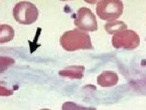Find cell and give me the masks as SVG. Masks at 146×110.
<instances>
[{
  "mask_svg": "<svg viewBox=\"0 0 146 110\" xmlns=\"http://www.w3.org/2000/svg\"><path fill=\"white\" fill-rule=\"evenodd\" d=\"M74 24L85 31H94L98 29L96 16L91 10L87 7H81L77 10L74 18Z\"/></svg>",
  "mask_w": 146,
  "mask_h": 110,
  "instance_id": "obj_5",
  "label": "cell"
},
{
  "mask_svg": "<svg viewBox=\"0 0 146 110\" xmlns=\"http://www.w3.org/2000/svg\"><path fill=\"white\" fill-rule=\"evenodd\" d=\"M106 32L110 35H115L119 31L127 29V25L121 21H111L107 22L105 25Z\"/></svg>",
  "mask_w": 146,
  "mask_h": 110,
  "instance_id": "obj_8",
  "label": "cell"
},
{
  "mask_svg": "<svg viewBox=\"0 0 146 110\" xmlns=\"http://www.w3.org/2000/svg\"><path fill=\"white\" fill-rule=\"evenodd\" d=\"M61 1H67V0H61Z\"/></svg>",
  "mask_w": 146,
  "mask_h": 110,
  "instance_id": "obj_15",
  "label": "cell"
},
{
  "mask_svg": "<svg viewBox=\"0 0 146 110\" xmlns=\"http://www.w3.org/2000/svg\"><path fill=\"white\" fill-rule=\"evenodd\" d=\"M84 1L85 2H86L87 3L94 4H96V3H97L98 1V0H84Z\"/></svg>",
  "mask_w": 146,
  "mask_h": 110,
  "instance_id": "obj_13",
  "label": "cell"
},
{
  "mask_svg": "<svg viewBox=\"0 0 146 110\" xmlns=\"http://www.w3.org/2000/svg\"><path fill=\"white\" fill-rule=\"evenodd\" d=\"M15 31L12 26L7 24L0 25V44L6 43L13 39Z\"/></svg>",
  "mask_w": 146,
  "mask_h": 110,
  "instance_id": "obj_9",
  "label": "cell"
},
{
  "mask_svg": "<svg viewBox=\"0 0 146 110\" xmlns=\"http://www.w3.org/2000/svg\"><path fill=\"white\" fill-rule=\"evenodd\" d=\"M118 76L117 73L111 71H106L97 77V83L103 87H111L117 85Z\"/></svg>",
  "mask_w": 146,
  "mask_h": 110,
  "instance_id": "obj_6",
  "label": "cell"
},
{
  "mask_svg": "<svg viewBox=\"0 0 146 110\" xmlns=\"http://www.w3.org/2000/svg\"><path fill=\"white\" fill-rule=\"evenodd\" d=\"M15 64V59L7 56H0V73L7 70Z\"/></svg>",
  "mask_w": 146,
  "mask_h": 110,
  "instance_id": "obj_11",
  "label": "cell"
},
{
  "mask_svg": "<svg viewBox=\"0 0 146 110\" xmlns=\"http://www.w3.org/2000/svg\"><path fill=\"white\" fill-rule=\"evenodd\" d=\"M85 67L82 65L68 67L59 72L60 76L72 79H81L84 76Z\"/></svg>",
  "mask_w": 146,
  "mask_h": 110,
  "instance_id": "obj_7",
  "label": "cell"
},
{
  "mask_svg": "<svg viewBox=\"0 0 146 110\" xmlns=\"http://www.w3.org/2000/svg\"><path fill=\"white\" fill-rule=\"evenodd\" d=\"M60 43L68 51L94 49L89 34L79 29L66 31L61 36Z\"/></svg>",
  "mask_w": 146,
  "mask_h": 110,
  "instance_id": "obj_1",
  "label": "cell"
},
{
  "mask_svg": "<svg viewBox=\"0 0 146 110\" xmlns=\"http://www.w3.org/2000/svg\"><path fill=\"white\" fill-rule=\"evenodd\" d=\"M62 110H97L94 107H85L79 105L72 102H65L62 107Z\"/></svg>",
  "mask_w": 146,
  "mask_h": 110,
  "instance_id": "obj_10",
  "label": "cell"
},
{
  "mask_svg": "<svg viewBox=\"0 0 146 110\" xmlns=\"http://www.w3.org/2000/svg\"><path fill=\"white\" fill-rule=\"evenodd\" d=\"M123 4L121 0H100L97 4L96 13L103 20L114 21L122 15Z\"/></svg>",
  "mask_w": 146,
  "mask_h": 110,
  "instance_id": "obj_3",
  "label": "cell"
},
{
  "mask_svg": "<svg viewBox=\"0 0 146 110\" xmlns=\"http://www.w3.org/2000/svg\"><path fill=\"white\" fill-rule=\"evenodd\" d=\"M13 91L0 84V96H10L13 95Z\"/></svg>",
  "mask_w": 146,
  "mask_h": 110,
  "instance_id": "obj_12",
  "label": "cell"
},
{
  "mask_svg": "<svg viewBox=\"0 0 146 110\" xmlns=\"http://www.w3.org/2000/svg\"><path fill=\"white\" fill-rule=\"evenodd\" d=\"M15 19L21 24L30 25L36 21L39 11L35 4L29 1H20L13 9Z\"/></svg>",
  "mask_w": 146,
  "mask_h": 110,
  "instance_id": "obj_2",
  "label": "cell"
},
{
  "mask_svg": "<svg viewBox=\"0 0 146 110\" xmlns=\"http://www.w3.org/2000/svg\"><path fill=\"white\" fill-rule=\"evenodd\" d=\"M140 38L138 35L132 30H124L113 35L112 44L115 49L132 50L139 45Z\"/></svg>",
  "mask_w": 146,
  "mask_h": 110,
  "instance_id": "obj_4",
  "label": "cell"
},
{
  "mask_svg": "<svg viewBox=\"0 0 146 110\" xmlns=\"http://www.w3.org/2000/svg\"><path fill=\"white\" fill-rule=\"evenodd\" d=\"M40 110H50L49 109H47V108H44V109H42Z\"/></svg>",
  "mask_w": 146,
  "mask_h": 110,
  "instance_id": "obj_14",
  "label": "cell"
}]
</instances>
